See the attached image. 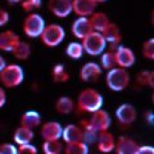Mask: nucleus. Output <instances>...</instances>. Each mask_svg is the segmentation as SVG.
Instances as JSON below:
<instances>
[{
    "label": "nucleus",
    "mask_w": 154,
    "mask_h": 154,
    "mask_svg": "<svg viewBox=\"0 0 154 154\" xmlns=\"http://www.w3.org/2000/svg\"><path fill=\"white\" fill-rule=\"evenodd\" d=\"M89 21H90V26L93 28V31L100 32V33L104 31V28L107 27L108 23L110 22L108 16L103 12H94L89 17Z\"/></svg>",
    "instance_id": "412c9836"
},
{
    "label": "nucleus",
    "mask_w": 154,
    "mask_h": 154,
    "mask_svg": "<svg viewBox=\"0 0 154 154\" xmlns=\"http://www.w3.org/2000/svg\"><path fill=\"white\" fill-rule=\"evenodd\" d=\"M103 103V95L95 89H84L77 96V108L84 113H94L102 109Z\"/></svg>",
    "instance_id": "f257e3e1"
},
{
    "label": "nucleus",
    "mask_w": 154,
    "mask_h": 154,
    "mask_svg": "<svg viewBox=\"0 0 154 154\" xmlns=\"http://www.w3.org/2000/svg\"><path fill=\"white\" fill-rule=\"evenodd\" d=\"M63 143L60 140H54V141H44L42 143V153L44 154H62L63 153Z\"/></svg>",
    "instance_id": "c85d7f7f"
},
{
    "label": "nucleus",
    "mask_w": 154,
    "mask_h": 154,
    "mask_svg": "<svg viewBox=\"0 0 154 154\" xmlns=\"http://www.w3.org/2000/svg\"><path fill=\"white\" fill-rule=\"evenodd\" d=\"M12 54L16 57V59H18V60H26L31 55V45L28 44V42L21 40L16 45V48L13 49Z\"/></svg>",
    "instance_id": "b1692460"
},
{
    "label": "nucleus",
    "mask_w": 154,
    "mask_h": 154,
    "mask_svg": "<svg viewBox=\"0 0 154 154\" xmlns=\"http://www.w3.org/2000/svg\"><path fill=\"white\" fill-rule=\"evenodd\" d=\"M25 80V71L19 64H7L0 72V82L4 88L13 89L19 86Z\"/></svg>",
    "instance_id": "7ed1b4c3"
},
{
    "label": "nucleus",
    "mask_w": 154,
    "mask_h": 154,
    "mask_svg": "<svg viewBox=\"0 0 154 154\" xmlns=\"http://www.w3.org/2000/svg\"><path fill=\"white\" fill-rule=\"evenodd\" d=\"M140 145L128 136H121L116 140L114 152L116 154H137Z\"/></svg>",
    "instance_id": "ddd939ff"
},
{
    "label": "nucleus",
    "mask_w": 154,
    "mask_h": 154,
    "mask_svg": "<svg viewBox=\"0 0 154 154\" xmlns=\"http://www.w3.org/2000/svg\"><path fill=\"white\" fill-rule=\"evenodd\" d=\"M55 110L59 114H69L75 110V102L69 96H60L55 102Z\"/></svg>",
    "instance_id": "5701e85b"
},
{
    "label": "nucleus",
    "mask_w": 154,
    "mask_h": 154,
    "mask_svg": "<svg viewBox=\"0 0 154 154\" xmlns=\"http://www.w3.org/2000/svg\"><path fill=\"white\" fill-rule=\"evenodd\" d=\"M33 136H35V132L31 128L19 126L18 128H16V131L13 134V141L17 144L18 146L21 145H26V144H31L33 140Z\"/></svg>",
    "instance_id": "aec40b11"
},
{
    "label": "nucleus",
    "mask_w": 154,
    "mask_h": 154,
    "mask_svg": "<svg viewBox=\"0 0 154 154\" xmlns=\"http://www.w3.org/2000/svg\"><path fill=\"white\" fill-rule=\"evenodd\" d=\"M9 4H18V3H22L23 0H7Z\"/></svg>",
    "instance_id": "58836bf2"
},
{
    "label": "nucleus",
    "mask_w": 154,
    "mask_h": 154,
    "mask_svg": "<svg viewBox=\"0 0 154 154\" xmlns=\"http://www.w3.org/2000/svg\"><path fill=\"white\" fill-rule=\"evenodd\" d=\"M131 77L127 69L119 68V67H114L105 75V84L112 91H123L125 89L128 88Z\"/></svg>",
    "instance_id": "f03ea898"
},
{
    "label": "nucleus",
    "mask_w": 154,
    "mask_h": 154,
    "mask_svg": "<svg viewBox=\"0 0 154 154\" xmlns=\"http://www.w3.org/2000/svg\"><path fill=\"white\" fill-rule=\"evenodd\" d=\"M37 148L32 144H26L17 148V154H37Z\"/></svg>",
    "instance_id": "473e14b6"
},
{
    "label": "nucleus",
    "mask_w": 154,
    "mask_h": 154,
    "mask_svg": "<svg viewBox=\"0 0 154 154\" xmlns=\"http://www.w3.org/2000/svg\"><path fill=\"white\" fill-rule=\"evenodd\" d=\"M62 139H63L66 144L82 141V128L75 123L67 125V126L63 127V131H62Z\"/></svg>",
    "instance_id": "6ab92c4d"
},
{
    "label": "nucleus",
    "mask_w": 154,
    "mask_h": 154,
    "mask_svg": "<svg viewBox=\"0 0 154 154\" xmlns=\"http://www.w3.org/2000/svg\"><path fill=\"white\" fill-rule=\"evenodd\" d=\"M66 37V30L58 23L46 25L40 35L41 42L48 48H55L63 42Z\"/></svg>",
    "instance_id": "39448f33"
},
{
    "label": "nucleus",
    "mask_w": 154,
    "mask_h": 154,
    "mask_svg": "<svg viewBox=\"0 0 154 154\" xmlns=\"http://www.w3.org/2000/svg\"><path fill=\"white\" fill-rule=\"evenodd\" d=\"M51 77L54 82H67L69 80V73L66 71L63 64H55L51 69Z\"/></svg>",
    "instance_id": "c756f323"
},
{
    "label": "nucleus",
    "mask_w": 154,
    "mask_h": 154,
    "mask_svg": "<svg viewBox=\"0 0 154 154\" xmlns=\"http://www.w3.org/2000/svg\"><path fill=\"white\" fill-rule=\"evenodd\" d=\"M49 11L58 18H66L72 13V0H48Z\"/></svg>",
    "instance_id": "f8f14e48"
},
{
    "label": "nucleus",
    "mask_w": 154,
    "mask_h": 154,
    "mask_svg": "<svg viewBox=\"0 0 154 154\" xmlns=\"http://www.w3.org/2000/svg\"><path fill=\"white\" fill-rule=\"evenodd\" d=\"M9 22V13L5 11V9L0 8V27L5 26Z\"/></svg>",
    "instance_id": "f704fd0d"
},
{
    "label": "nucleus",
    "mask_w": 154,
    "mask_h": 154,
    "mask_svg": "<svg viewBox=\"0 0 154 154\" xmlns=\"http://www.w3.org/2000/svg\"><path fill=\"white\" fill-rule=\"evenodd\" d=\"M81 45L84 48V53L91 57H98L105 51L107 41L100 32L91 31L88 36L81 40Z\"/></svg>",
    "instance_id": "20e7f679"
},
{
    "label": "nucleus",
    "mask_w": 154,
    "mask_h": 154,
    "mask_svg": "<svg viewBox=\"0 0 154 154\" xmlns=\"http://www.w3.org/2000/svg\"><path fill=\"white\" fill-rule=\"evenodd\" d=\"M62 131H63V126L59 122L48 121L41 126L40 135L44 141H54L62 139Z\"/></svg>",
    "instance_id": "9d476101"
},
{
    "label": "nucleus",
    "mask_w": 154,
    "mask_h": 154,
    "mask_svg": "<svg viewBox=\"0 0 154 154\" xmlns=\"http://www.w3.org/2000/svg\"><path fill=\"white\" fill-rule=\"evenodd\" d=\"M94 0H72V12L79 17H90L95 12Z\"/></svg>",
    "instance_id": "dca6fc26"
},
{
    "label": "nucleus",
    "mask_w": 154,
    "mask_h": 154,
    "mask_svg": "<svg viewBox=\"0 0 154 154\" xmlns=\"http://www.w3.org/2000/svg\"><path fill=\"white\" fill-rule=\"evenodd\" d=\"M100 68L105 69V71H110L113 69L116 66V59H114V51L112 50H107L103 54H100Z\"/></svg>",
    "instance_id": "cd10ccee"
},
{
    "label": "nucleus",
    "mask_w": 154,
    "mask_h": 154,
    "mask_svg": "<svg viewBox=\"0 0 154 154\" xmlns=\"http://www.w3.org/2000/svg\"><path fill=\"white\" fill-rule=\"evenodd\" d=\"M45 26H46L45 19L42 18L40 14H37V13H30L25 18V21H23L22 31H23V33H25L27 37L36 38V37H40L41 32L44 31Z\"/></svg>",
    "instance_id": "423d86ee"
},
{
    "label": "nucleus",
    "mask_w": 154,
    "mask_h": 154,
    "mask_svg": "<svg viewBox=\"0 0 154 154\" xmlns=\"http://www.w3.org/2000/svg\"><path fill=\"white\" fill-rule=\"evenodd\" d=\"M96 145H98V150L100 153L108 154L114 150L116 146V137L112 132L108 131H102L96 136Z\"/></svg>",
    "instance_id": "2eb2a0df"
},
{
    "label": "nucleus",
    "mask_w": 154,
    "mask_h": 154,
    "mask_svg": "<svg viewBox=\"0 0 154 154\" xmlns=\"http://www.w3.org/2000/svg\"><path fill=\"white\" fill-rule=\"evenodd\" d=\"M136 84L144 88H154V72L153 71H141L136 75Z\"/></svg>",
    "instance_id": "a878e982"
},
{
    "label": "nucleus",
    "mask_w": 154,
    "mask_h": 154,
    "mask_svg": "<svg viewBox=\"0 0 154 154\" xmlns=\"http://www.w3.org/2000/svg\"><path fill=\"white\" fill-rule=\"evenodd\" d=\"M5 67H7V60L4 59L2 55H0V72H2L4 68H5Z\"/></svg>",
    "instance_id": "4c0bfd02"
},
{
    "label": "nucleus",
    "mask_w": 154,
    "mask_h": 154,
    "mask_svg": "<svg viewBox=\"0 0 154 154\" xmlns=\"http://www.w3.org/2000/svg\"><path fill=\"white\" fill-rule=\"evenodd\" d=\"M66 54L73 60H77V59H80V58H82L84 48H82V45H81V42L80 41L69 42V44L67 45V48H66Z\"/></svg>",
    "instance_id": "bb28decb"
},
{
    "label": "nucleus",
    "mask_w": 154,
    "mask_h": 154,
    "mask_svg": "<svg viewBox=\"0 0 154 154\" xmlns=\"http://www.w3.org/2000/svg\"><path fill=\"white\" fill-rule=\"evenodd\" d=\"M41 4H42L41 0H23V2L21 3V5H22L23 11L33 13L35 9L41 8Z\"/></svg>",
    "instance_id": "2f4dec72"
},
{
    "label": "nucleus",
    "mask_w": 154,
    "mask_h": 154,
    "mask_svg": "<svg viewBox=\"0 0 154 154\" xmlns=\"http://www.w3.org/2000/svg\"><path fill=\"white\" fill-rule=\"evenodd\" d=\"M21 41V37L12 30H5L0 33V50L12 53L16 45Z\"/></svg>",
    "instance_id": "a211bd4d"
},
{
    "label": "nucleus",
    "mask_w": 154,
    "mask_h": 154,
    "mask_svg": "<svg viewBox=\"0 0 154 154\" xmlns=\"http://www.w3.org/2000/svg\"><path fill=\"white\" fill-rule=\"evenodd\" d=\"M103 73V69L95 62H88L80 69V79L84 82H96Z\"/></svg>",
    "instance_id": "9b49d317"
},
{
    "label": "nucleus",
    "mask_w": 154,
    "mask_h": 154,
    "mask_svg": "<svg viewBox=\"0 0 154 154\" xmlns=\"http://www.w3.org/2000/svg\"><path fill=\"white\" fill-rule=\"evenodd\" d=\"M143 55L145 59H154V38H148L143 44Z\"/></svg>",
    "instance_id": "7c9ffc66"
},
{
    "label": "nucleus",
    "mask_w": 154,
    "mask_h": 154,
    "mask_svg": "<svg viewBox=\"0 0 154 154\" xmlns=\"http://www.w3.org/2000/svg\"><path fill=\"white\" fill-rule=\"evenodd\" d=\"M0 154H17V146L12 143L0 144Z\"/></svg>",
    "instance_id": "72a5a7b5"
},
{
    "label": "nucleus",
    "mask_w": 154,
    "mask_h": 154,
    "mask_svg": "<svg viewBox=\"0 0 154 154\" xmlns=\"http://www.w3.org/2000/svg\"><path fill=\"white\" fill-rule=\"evenodd\" d=\"M116 118H117V121L121 126H131L137 118L136 108L130 103H123L116 109Z\"/></svg>",
    "instance_id": "1a4fd4ad"
},
{
    "label": "nucleus",
    "mask_w": 154,
    "mask_h": 154,
    "mask_svg": "<svg viewBox=\"0 0 154 154\" xmlns=\"http://www.w3.org/2000/svg\"><path fill=\"white\" fill-rule=\"evenodd\" d=\"M103 37L105 38V41H107V44H110V49L114 51L116 48L118 46V42L121 41V31H119L118 26L116 25V23H112L109 22L108 26L104 28V31L102 32Z\"/></svg>",
    "instance_id": "f3484780"
},
{
    "label": "nucleus",
    "mask_w": 154,
    "mask_h": 154,
    "mask_svg": "<svg viewBox=\"0 0 154 154\" xmlns=\"http://www.w3.org/2000/svg\"><path fill=\"white\" fill-rule=\"evenodd\" d=\"M41 125V116L36 110H27L21 117V126L27 128H36Z\"/></svg>",
    "instance_id": "4be33fe9"
},
{
    "label": "nucleus",
    "mask_w": 154,
    "mask_h": 154,
    "mask_svg": "<svg viewBox=\"0 0 154 154\" xmlns=\"http://www.w3.org/2000/svg\"><path fill=\"white\" fill-rule=\"evenodd\" d=\"M105 2H107V0H94V3L96 5H98V4H102V3H105Z\"/></svg>",
    "instance_id": "ea45409f"
},
{
    "label": "nucleus",
    "mask_w": 154,
    "mask_h": 154,
    "mask_svg": "<svg viewBox=\"0 0 154 154\" xmlns=\"http://www.w3.org/2000/svg\"><path fill=\"white\" fill-rule=\"evenodd\" d=\"M64 154H89V145L84 141L66 144L63 148Z\"/></svg>",
    "instance_id": "393cba45"
},
{
    "label": "nucleus",
    "mask_w": 154,
    "mask_h": 154,
    "mask_svg": "<svg viewBox=\"0 0 154 154\" xmlns=\"http://www.w3.org/2000/svg\"><path fill=\"white\" fill-rule=\"evenodd\" d=\"M89 126L94 130L96 134L102 131H108L112 123V118H110L109 113L104 109H99L96 112L91 113V117L89 118Z\"/></svg>",
    "instance_id": "6e6552de"
},
{
    "label": "nucleus",
    "mask_w": 154,
    "mask_h": 154,
    "mask_svg": "<svg viewBox=\"0 0 154 154\" xmlns=\"http://www.w3.org/2000/svg\"><path fill=\"white\" fill-rule=\"evenodd\" d=\"M7 103V94H5V90L3 88H0V108H3Z\"/></svg>",
    "instance_id": "e433bc0d"
},
{
    "label": "nucleus",
    "mask_w": 154,
    "mask_h": 154,
    "mask_svg": "<svg viewBox=\"0 0 154 154\" xmlns=\"http://www.w3.org/2000/svg\"><path fill=\"white\" fill-rule=\"evenodd\" d=\"M91 31H93V28L90 26V21L88 17H77L71 26L72 35L79 40H82Z\"/></svg>",
    "instance_id": "4468645a"
},
{
    "label": "nucleus",
    "mask_w": 154,
    "mask_h": 154,
    "mask_svg": "<svg viewBox=\"0 0 154 154\" xmlns=\"http://www.w3.org/2000/svg\"><path fill=\"white\" fill-rule=\"evenodd\" d=\"M114 59H116V66L123 69H128L135 64L136 62V57L132 49L125 45H118L114 50Z\"/></svg>",
    "instance_id": "0eeeda50"
},
{
    "label": "nucleus",
    "mask_w": 154,
    "mask_h": 154,
    "mask_svg": "<svg viewBox=\"0 0 154 154\" xmlns=\"http://www.w3.org/2000/svg\"><path fill=\"white\" fill-rule=\"evenodd\" d=\"M137 154H154V148L149 145H140Z\"/></svg>",
    "instance_id": "c9c22d12"
}]
</instances>
